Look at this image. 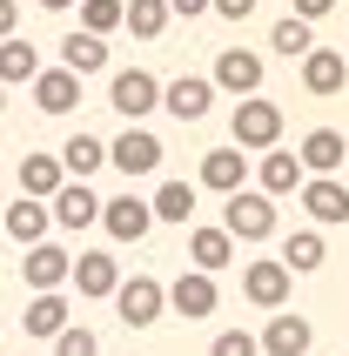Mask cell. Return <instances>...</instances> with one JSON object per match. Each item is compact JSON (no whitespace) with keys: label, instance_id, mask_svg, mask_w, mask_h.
Returning a JSON list of instances; mask_svg holds the SVG:
<instances>
[{"label":"cell","instance_id":"obj_1","mask_svg":"<svg viewBox=\"0 0 349 356\" xmlns=\"http://www.w3.org/2000/svg\"><path fill=\"white\" fill-rule=\"evenodd\" d=\"M222 229H229V242H269L275 236V202L262 188H235L229 209H222Z\"/></svg>","mask_w":349,"mask_h":356},{"label":"cell","instance_id":"obj_2","mask_svg":"<svg viewBox=\"0 0 349 356\" xmlns=\"http://www.w3.org/2000/svg\"><path fill=\"white\" fill-rule=\"evenodd\" d=\"M108 302L121 309V323H128V330H155V323L168 316V296H161V282H155V276H121Z\"/></svg>","mask_w":349,"mask_h":356},{"label":"cell","instance_id":"obj_3","mask_svg":"<svg viewBox=\"0 0 349 356\" xmlns=\"http://www.w3.org/2000/svg\"><path fill=\"white\" fill-rule=\"evenodd\" d=\"M229 128H235V148H275L282 141V108L275 101H262V95H249V101H235V115H229Z\"/></svg>","mask_w":349,"mask_h":356},{"label":"cell","instance_id":"obj_4","mask_svg":"<svg viewBox=\"0 0 349 356\" xmlns=\"http://www.w3.org/2000/svg\"><path fill=\"white\" fill-rule=\"evenodd\" d=\"M108 108H115V115H128V121L155 115V108H161V81L148 74V67H121V74L108 81Z\"/></svg>","mask_w":349,"mask_h":356},{"label":"cell","instance_id":"obj_5","mask_svg":"<svg viewBox=\"0 0 349 356\" xmlns=\"http://www.w3.org/2000/svg\"><path fill=\"white\" fill-rule=\"evenodd\" d=\"M161 155H168V148H161V135H148L141 121H128V135H115V141H108V161H115L128 181H135V175H155V168H161Z\"/></svg>","mask_w":349,"mask_h":356},{"label":"cell","instance_id":"obj_6","mask_svg":"<svg viewBox=\"0 0 349 356\" xmlns=\"http://www.w3.org/2000/svg\"><path fill=\"white\" fill-rule=\"evenodd\" d=\"M215 88L222 95H235V101H249V95H262V54L255 47H222L215 54Z\"/></svg>","mask_w":349,"mask_h":356},{"label":"cell","instance_id":"obj_7","mask_svg":"<svg viewBox=\"0 0 349 356\" xmlns=\"http://www.w3.org/2000/svg\"><path fill=\"white\" fill-rule=\"evenodd\" d=\"M161 296H168V309H174V316L202 323V316H215L222 289H215V276H202V269H181L174 282H161Z\"/></svg>","mask_w":349,"mask_h":356},{"label":"cell","instance_id":"obj_8","mask_svg":"<svg viewBox=\"0 0 349 356\" xmlns=\"http://www.w3.org/2000/svg\"><path fill=\"white\" fill-rule=\"evenodd\" d=\"M302 209H309V222L316 229H336V222H349V181H336V175H302Z\"/></svg>","mask_w":349,"mask_h":356},{"label":"cell","instance_id":"obj_9","mask_svg":"<svg viewBox=\"0 0 349 356\" xmlns=\"http://www.w3.org/2000/svg\"><path fill=\"white\" fill-rule=\"evenodd\" d=\"M101 229L115 242H148V229H155V209L128 188V195H115V202H101Z\"/></svg>","mask_w":349,"mask_h":356},{"label":"cell","instance_id":"obj_10","mask_svg":"<svg viewBox=\"0 0 349 356\" xmlns=\"http://www.w3.org/2000/svg\"><path fill=\"white\" fill-rule=\"evenodd\" d=\"M67 282H74L81 302H108V296H115V282H121V262L108 256V249H88V256L67 269Z\"/></svg>","mask_w":349,"mask_h":356},{"label":"cell","instance_id":"obj_11","mask_svg":"<svg viewBox=\"0 0 349 356\" xmlns=\"http://www.w3.org/2000/svg\"><path fill=\"white\" fill-rule=\"evenodd\" d=\"M67 269H74V256H67L60 242H34V249H27V262H20V276H27V289H34V296L67 289Z\"/></svg>","mask_w":349,"mask_h":356},{"label":"cell","instance_id":"obj_12","mask_svg":"<svg viewBox=\"0 0 349 356\" xmlns=\"http://www.w3.org/2000/svg\"><path fill=\"white\" fill-rule=\"evenodd\" d=\"M289 269H282V262H242V296L255 302V309H282V302H289Z\"/></svg>","mask_w":349,"mask_h":356},{"label":"cell","instance_id":"obj_13","mask_svg":"<svg viewBox=\"0 0 349 356\" xmlns=\"http://www.w3.org/2000/svg\"><path fill=\"white\" fill-rule=\"evenodd\" d=\"M47 216H54L60 229H74V236H81V229H95V222H101V195L88 188V181H60L54 202H47Z\"/></svg>","mask_w":349,"mask_h":356},{"label":"cell","instance_id":"obj_14","mask_svg":"<svg viewBox=\"0 0 349 356\" xmlns=\"http://www.w3.org/2000/svg\"><path fill=\"white\" fill-rule=\"evenodd\" d=\"M47 229H54V216H47V202H34V195H20L14 209H0V236H14L20 249L47 242Z\"/></svg>","mask_w":349,"mask_h":356},{"label":"cell","instance_id":"obj_15","mask_svg":"<svg viewBox=\"0 0 349 356\" xmlns=\"http://www.w3.org/2000/svg\"><path fill=\"white\" fill-rule=\"evenodd\" d=\"M209 101H215V81L209 74H181V81L161 88V108H168L174 121H202V115H209Z\"/></svg>","mask_w":349,"mask_h":356},{"label":"cell","instance_id":"obj_16","mask_svg":"<svg viewBox=\"0 0 349 356\" xmlns=\"http://www.w3.org/2000/svg\"><path fill=\"white\" fill-rule=\"evenodd\" d=\"M343 81H349V60L336 54V47H309V54H302V88H309L316 101L343 95Z\"/></svg>","mask_w":349,"mask_h":356},{"label":"cell","instance_id":"obj_17","mask_svg":"<svg viewBox=\"0 0 349 356\" xmlns=\"http://www.w3.org/2000/svg\"><path fill=\"white\" fill-rule=\"evenodd\" d=\"M309 343H316L309 316H269V330L255 337V350L262 356H309Z\"/></svg>","mask_w":349,"mask_h":356},{"label":"cell","instance_id":"obj_18","mask_svg":"<svg viewBox=\"0 0 349 356\" xmlns=\"http://www.w3.org/2000/svg\"><path fill=\"white\" fill-rule=\"evenodd\" d=\"M195 181H202V188H215V195H235V188L249 181V155H242V148H209Z\"/></svg>","mask_w":349,"mask_h":356},{"label":"cell","instance_id":"obj_19","mask_svg":"<svg viewBox=\"0 0 349 356\" xmlns=\"http://www.w3.org/2000/svg\"><path fill=\"white\" fill-rule=\"evenodd\" d=\"M349 155V141L336 135V128H309L302 135V148H295V161H302V175H336Z\"/></svg>","mask_w":349,"mask_h":356},{"label":"cell","instance_id":"obj_20","mask_svg":"<svg viewBox=\"0 0 349 356\" xmlns=\"http://www.w3.org/2000/svg\"><path fill=\"white\" fill-rule=\"evenodd\" d=\"M27 88H34V108H40V115H67V108L81 101V81L67 74V67H40Z\"/></svg>","mask_w":349,"mask_h":356},{"label":"cell","instance_id":"obj_21","mask_svg":"<svg viewBox=\"0 0 349 356\" xmlns=\"http://www.w3.org/2000/svg\"><path fill=\"white\" fill-rule=\"evenodd\" d=\"M67 323H74V309H67V296H60V289L27 296V316H20V330H27V337H47V343H54Z\"/></svg>","mask_w":349,"mask_h":356},{"label":"cell","instance_id":"obj_22","mask_svg":"<svg viewBox=\"0 0 349 356\" xmlns=\"http://www.w3.org/2000/svg\"><path fill=\"white\" fill-rule=\"evenodd\" d=\"M54 161H60V175H67V181H88L101 161H108V141L81 128V135H67V141H60V155H54Z\"/></svg>","mask_w":349,"mask_h":356},{"label":"cell","instance_id":"obj_23","mask_svg":"<svg viewBox=\"0 0 349 356\" xmlns=\"http://www.w3.org/2000/svg\"><path fill=\"white\" fill-rule=\"evenodd\" d=\"M188 262L202 269V276H215V269H229L235 262V242L222 222H209V229H188Z\"/></svg>","mask_w":349,"mask_h":356},{"label":"cell","instance_id":"obj_24","mask_svg":"<svg viewBox=\"0 0 349 356\" xmlns=\"http://www.w3.org/2000/svg\"><path fill=\"white\" fill-rule=\"evenodd\" d=\"M255 181H262V195H295L302 188V161L295 155H282V148H262V161H255Z\"/></svg>","mask_w":349,"mask_h":356},{"label":"cell","instance_id":"obj_25","mask_svg":"<svg viewBox=\"0 0 349 356\" xmlns=\"http://www.w3.org/2000/svg\"><path fill=\"white\" fill-rule=\"evenodd\" d=\"M60 67H67L74 81L101 74V67H108V40H101V34H81V27H74V34L60 40Z\"/></svg>","mask_w":349,"mask_h":356},{"label":"cell","instance_id":"obj_26","mask_svg":"<svg viewBox=\"0 0 349 356\" xmlns=\"http://www.w3.org/2000/svg\"><path fill=\"white\" fill-rule=\"evenodd\" d=\"M282 269H289V276H309V269H323V262H330V242H323V229H295L289 242H282Z\"/></svg>","mask_w":349,"mask_h":356},{"label":"cell","instance_id":"obj_27","mask_svg":"<svg viewBox=\"0 0 349 356\" xmlns=\"http://www.w3.org/2000/svg\"><path fill=\"white\" fill-rule=\"evenodd\" d=\"M168 0H121V27H128V34L135 40H161L168 34Z\"/></svg>","mask_w":349,"mask_h":356},{"label":"cell","instance_id":"obj_28","mask_svg":"<svg viewBox=\"0 0 349 356\" xmlns=\"http://www.w3.org/2000/svg\"><path fill=\"white\" fill-rule=\"evenodd\" d=\"M60 161L54 155H20V195H34V202H54V188H60Z\"/></svg>","mask_w":349,"mask_h":356},{"label":"cell","instance_id":"obj_29","mask_svg":"<svg viewBox=\"0 0 349 356\" xmlns=\"http://www.w3.org/2000/svg\"><path fill=\"white\" fill-rule=\"evenodd\" d=\"M40 74V54L27 47V40H0V88H20V81H34Z\"/></svg>","mask_w":349,"mask_h":356},{"label":"cell","instance_id":"obj_30","mask_svg":"<svg viewBox=\"0 0 349 356\" xmlns=\"http://www.w3.org/2000/svg\"><path fill=\"white\" fill-rule=\"evenodd\" d=\"M269 47H275L282 60H302V54L316 47V27H309V20H295V14H282V20L269 27Z\"/></svg>","mask_w":349,"mask_h":356},{"label":"cell","instance_id":"obj_31","mask_svg":"<svg viewBox=\"0 0 349 356\" xmlns=\"http://www.w3.org/2000/svg\"><path fill=\"white\" fill-rule=\"evenodd\" d=\"M148 209H155V222H195V181H161Z\"/></svg>","mask_w":349,"mask_h":356},{"label":"cell","instance_id":"obj_32","mask_svg":"<svg viewBox=\"0 0 349 356\" xmlns=\"http://www.w3.org/2000/svg\"><path fill=\"white\" fill-rule=\"evenodd\" d=\"M121 27V0H81V34H115Z\"/></svg>","mask_w":349,"mask_h":356},{"label":"cell","instance_id":"obj_33","mask_svg":"<svg viewBox=\"0 0 349 356\" xmlns=\"http://www.w3.org/2000/svg\"><path fill=\"white\" fill-rule=\"evenodd\" d=\"M54 356H101V343H95V330H81V323H67L54 337Z\"/></svg>","mask_w":349,"mask_h":356},{"label":"cell","instance_id":"obj_34","mask_svg":"<svg viewBox=\"0 0 349 356\" xmlns=\"http://www.w3.org/2000/svg\"><path fill=\"white\" fill-rule=\"evenodd\" d=\"M209 356H262V350H255L249 330H222V337L209 343Z\"/></svg>","mask_w":349,"mask_h":356},{"label":"cell","instance_id":"obj_35","mask_svg":"<svg viewBox=\"0 0 349 356\" xmlns=\"http://www.w3.org/2000/svg\"><path fill=\"white\" fill-rule=\"evenodd\" d=\"M209 14H222V20H249V14H255V0H209Z\"/></svg>","mask_w":349,"mask_h":356},{"label":"cell","instance_id":"obj_36","mask_svg":"<svg viewBox=\"0 0 349 356\" xmlns=\"http://www.w3.org/2000/svg\"><path fill=\"white\" fill-rule=\"evenodd\" d=\"M323 14H336V0H295V20H309V27H316Z\"/></svg>","mask_w":349,"mask_h":356},{"label":"cell","instance_id":"obj_37","mask_svg":"<svg viewBox=\"0 0 349 356\" xmlns=\"http://www.w3.org/2000/svg\"><path fill=\"white\" fill-rule=\"evenodd\" d=\"M168 14H181V20H202V14H209V0H168Z\"/></svg>","mask_w":349,"mask_h":356},{"label":"cell","instance_id":"obj_38","mask_svg":"<svg viewBox=\"0 0 349 356\" xmlns=\"http://www.w3.org/2000/svg\"><path fill=\"white\" fill-rule=\"evenodd\" d=\"M14 20H20V0H0V40L14 34Z\"/></svg>","mask_w":349,"mask_h":356},{"label":"cell","instance_id":"obj_39","mask_svg":"<svg viewBox=\"0 0 349 356\" xmlns=\"http://www.w3.org/2000/svg\"><path fill=\"white\" fill-rule=\"evenodd\" d=\"M40 7H47V14H67V7H74V0H40Z\"/></svg>","mask_w":349,"mask_h":356},{"label":"cell","instance_id":"obj_40","mask_svg":"<svg viewBox=\"0 0 349 356\" xmlns=\"http://www.w3.org/2000/svg\"><path fill=\"white\" fill-rule=\"evenodd\" d=\"M0 115H7V88H0Z\"/></svg>","mask_w":349,"mask_h":356}]
</instances>
